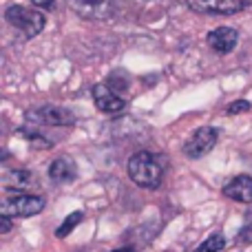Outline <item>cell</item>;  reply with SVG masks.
<instances>
[{"instance_id": "cell-1", "label": "cell", "mask_w": 252, "mask_h": 252, "mask_svg": "<svg viewBox=\"0 0 252 252\" xmlns=\"http://www.w3.org/2000/svg\"><path fill=\"white\" fill-rule=\"evenodd\" d=\"M161 175H164V168H161L159 159L153 153L139 151L128 159V177L137 186L153 190L161 184Z\"/></svg>"}, {"instance_id": "cell-2", "label": "cell", "mask_w": 252, "mask_h": 252, "mask_svg": "<svg viewBox=\"0 0 252 252\" xmlns=\"http://www.w3.org/2000/svg\"><path fill=\"white\" fill-rule=\"evenodd\" d=\"M4 18L11 27H16L18 31L27 35V38H35L38 33H42L44 29V16L38 13L35 9L22 7V4H11L4 11Z\"/></svg>"}, {"instance_id": "cell-3", "label": "cell", "mask_w": 252, "mask_h": 252, "mask_svg": "<svg viewBox=\"0 0 252 252\" xmlns=\"http://www.w3.org/2000/svg\"><path fill=\"white\" fill-rule=\"evenodd\" d=\"M27 122L29 126H73L75 124V115L71 113L64 106H56V104H44L38 109L27 111Z\"/></svg>"}, {"instance_id": "cell-4", "label": "cell", "mask_w": 252, "mask_h": 252, "mask_svg": "<svg viewBox=\"0 0 252 252\" xmlns=\"http://www.w3.org/2000/svg\"><path fill=\"white\" fill-rule=\"evenodd\" d=\"M44 208V197L40 195H13L0 201V213L4 217H33Z\"/></svg>"}, {"instance_id": "cell-5", "label": "cell", "mask_w": 252, "mask_h": 252, "mask_svg": "<svg viewBox=\"0 0 252 252\" xmlns=\"http://www.w3.org/2000/svg\"><path fill=\"white\" fill-rule=\"evenodd\" d=\"M215 144H217V130H215L213 126H201V128H197L195 133L190 135V139L184 144V153H186V157H190V159H199V157L208 155V153L213 151Z\"/></svg>"}, {"instance_id": "cell-6", "label": "cell", "mask_w": 252, "mask_h": 252, "mask_svg": "<svg viewBox=\"0 0 252 252\" xmlns=\"http://www.w3.org/2000/svg\"><path fill=\"white\" fill-rule=\"evenodd\" d=\"M188 7L197 13H237L252 7V0H186Z\"/></svg>"}, {"instance_id": "cell-7", "label": "cell", "mask_w": 252, "mask_h": 252, "mask_svg": "<svg viewBox=\"0 0 252 252\" xmlns=\"http://www.w3.org/2000/svg\"><path fill=\"white\" fill-rule=\"evenodd\" d=\"M93 102L102 113H120L126 106V102L120 95H115V91L106 84H95L93 87Z\"/></svg>"}, {"instance_id": "cell-8", "label": "cell", "mask_w": 252, "mask_h": 252, "mask_svg": "<svg viewBox=\"0 0 252 252\" xmlns=\"http://www.w3.org/2000/svg\"><path fill=\"white\" fill-rule=\"evenodd\" d=\"M239 42V33L232 27H217L208 33V44L217 53H230Z\"/></svg>"}, {"instance_id": "cell-9", "label": "cell", "mask_w": 252, "mask_h": 252, "mask_svg": "<svg viewBox=\"0 0 252 252\" xmlns=\"http://www.w3.org/2000/svg\"><path fill=\"white\" fill-rule=\"evenodd\" d=\"M223 195L230 197L232 201H239V204H252V177L237 175L235 179H230L223 186Z\"/></svg>"}, {"instance_id": "cell-10", "label": "cell", "mask_w": 252, "mask_h": 252, "mask_svg": "<svg viewBox=\"0 0 252 252\" xmlns=\"http://www.w3.org/2000/svg\"><path fill=\"white\" fill-rule=\"evenodd\" d=\"M75 175H78V168H75V161L71 157H58L49 164V177L56 184L73 182Z\"/></svg>"}, {"instance_id": "cell-11", "label": "cell", "mask_w": 252, "mask_h": 252, "mask_svg": "<svg viewBox=\"0 0 252 252\" xmlns=\"http://www.w3.org/2000/svg\"><path fill=\"white\" fill-rule=\"evenodd\" d=\"M33 184H35L33 173H29V170H25V168L7 170V173L2 175V186L13 192H22V190H27V188H31Z\"/></svg>"}, {"instance_id": "cell-12", "label": "cell", "mask_w": 252, "mask_h": 252, "mask_svg": "<svg viewBox=\"0 0 252 252\" xmlns=\"http://www.w3.org/2000/svg\"><path fill=\"white\" fill-rule=\"evenodd\" d=\"M69 4L84 18H104L109 9V0H69Z\"/></svg>"}, {"instance_id": "cell-13", "label": "cell", "mask_w": 252, "mask_h": 252, "mask_svg": "<svg viewBox=\"0 0 252 252\" xmlns=\"http://www.w3.org/2000/svg\"><path fill=\"white\" fill-rule=\"evenodd\" d=\"M80 221H82V213H71L69 217H66L64 221H62V226L56 230V237H60V239H64V237L69 235V232L73 230V228L78 226Z\"/></svg>"}, {"instance_id": "cell-14", "label": "cell", "mask_w": 252, "mask_h": 252, "mask_svg": "<svg viewBox=\"0 0 252 252\" xmlns=\"http://www.w3.org/2000/svg\"><path fill=\"white\" fill-rule=\"evenodd\" d=\"M223 246H226V239H223L221 235H213V237H208L195 252H221Z\"/></svg>"}, {"instance_id": "cell-15", "label": "cell", "mask_w": 252, "mask_h": 252, "mask_svg": "<svg viewBox=\"0 0 252 252\" xmlns=\"http://www.w3.org/2000/svg\"><path fill=\"white\" fill-rule=\"evenodd\" d=\"M246 111H250V102L248 100H237V102H232V104L228 106V113L230 115H239V113H246Z\"/></svg>"}, {"instance_id": "cell-16", "label": "cell", "mask_w": 252, "mask_h": 252, "mask_svg": "<svg viewBox=\"0 0 252 252\" xmlns=\"http://www.w3.org/2000/svg\"><path fill=\"white\" fill-rule=\"evenodd\" d=\"M239 237H241V241H244V244H252V215L246 219V223H244V228H241Z\"/></svg>"}, {"instance_id": "cell-17", "label": "cell", "mask_w": 252, "mask_h": 252, "mask_svg": "<svg viewBox=\"0 0 252 252\" xmlns=\"http://www.w3.org/2000/svg\"><path fill=\"white\" fill-rule=\"evenodd\" d=\"M9 219L11 217H4V215L0 217V235H7V232L11 230V221H9Z\"/></svg>"}, {"instance_id": "cell-18", "label": "cell", "mask_w": 252, "mask_h": 252, "mask_svg": "<svg viewBox=\"0 0 252 252\" xmlns=\"http://www.w3.org/2000/svg\"><path fill=\"white\" fill-rule=\"evenodd\" d=\"M31 4H35V7H40V9H53L56 7L53 0H31Z\"/></svg>"}, {"instance_id": "cell-19", "label": "cell", "mask_w": 252, "mask_h": 252, "mask_svg": "<svg viewBox=\"0 0 252 252\" xmlns=\"http://www.w3.org/2000/svg\"><path fill=\"white\" fill-rule=\"evenodd\" d=\"M113 252H135L133 248H118V250H113Z\"/></svg>"}]
</instances>
